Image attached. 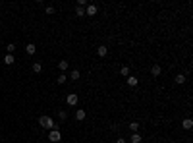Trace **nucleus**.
<instances>
[{"label":"nucleus","instance_id":"5","mask_svg":"<svg viewBox=\"0 0 193 143\" xmlns=\"http://www.w3.org/2000/svg\"><path fill=\"white\" fill-rule=\"evenodd\" d=\"M160 72H162V68H160L158 64H153V66H151V75L158 78V75H160Z\"/></svg>","mask_w":193,"mask_h":143},{"label":"nucleus","instance_id":"21","mask_svg":"<svg viewBox=\"0 0 193 143\" xmlns=\"http://www.w3.org/2000/svg\"><path fill=\"white\" fill-rule=\"evenodd\" d=\"M6 48H8V54H12V52L16 51V45H14V43H10V45L6 46Z\"/></svg>","mask_w":193,"mask_h":143},{"label":"nucleus","instance_id":"12","mask_svg":"<svg viewBox=\"0 0 193 143\" xmlns=\"http://www.w3.org/2000/svg\"><path fill=\"white\" fill-rule=\"evenodd\" d=\"M70 78H72V79L75 81V79H79V78H81V72H79V70H72V74H70Z\"/></svg>","mask_w":193,"mask_h":143},{"label":"nucleus","instance_id":"22","mask_svg":"<svg viewBox=\"0 0 193 143\" xmlns=\"http://www.w3.org/2000/svg\"><path fill=\"white\" fill-rule=\"evenodd\" d=\"M58 116H60V120H66V118H68V112H66V110H60Z\"/></svg>","mask_w":193,"mask_h":143},{"label":"nucleus","instance_id":"19","mask_svg":"<svg viewBox=\"0 0 193 143\" xmlns=\"http://www.w3.org/2000/svg\"><path fill=\"white\" fill-rule=\"evenodd\" d=\"M129 129H131V134H135V132L139 129V124L137 122H131V124H129Z\"/></svg>","mask_w":193,"mask_h":143},{"label":"nucleus","instance_id":"6","mask_svg":"<svg viewBox=\"0 0 193 143\" xmlns=\"http://www.w3.org/2000/svg\"><path fill=\"white\" fill-rule=\"evenodd\" d=\"M137 83H139V79L135 78V75H128V85H129V87H135Z\"/></svg>","mask_w":193,"mask_h":143},{"label":"nucleus","instance_id":"1","mask_svg":"<svg viewBox=\"0 0 193 143\" xmlns=\"http://www.w3.org/2000/svg\"><path fill=\"white\" fill-rule=\"evenodd\" d=\"M39 124H41L43 129H56V124H54V120H52L50 116H41V118H39Z\"/></svg>","mask_w":193,"mask_h":143},{"label":"nucleus","instance_id":"11","mask_svg":"<svg viewBox=\"0 0 193 143\" xmlns=\"http://www.w3.org/2000/svg\"><path fill=\"white\" fill-rule=\"evenodd\" d=\"M25 51H27V54H35V51H37V46L33 45V43H29V45L25 46Z\"/></svg>","mask_w":193,"mask_h":143},{"label":"nucleus","instance_id":"16","mask_svg":"<svg viewBox=\"0 0 193 143\" xmlns=\"http://www.w3.org/2000/svg\"><path fill=\"white\" fill-rule=\"evenodd\" d=\"M120 75H124V78L129 75V68H128V66H122V68H120Z\"/></svg>","mask_w":193,"mask_h":143},{"label":"nucleus","instance_id":"4","mask_svg":"<svg viewBox=\"0 0 193 143\" xmlns=\"http://www.w3.org/2000/svg\"><path fill=\"white\" fill-rule=\"evenodd\" d=\"M85 16H97V6L95 4H87L85 6Z\"/></svg>","mask_w":193,"mask_h":143},{"label":"nucleus","instance_id":"23","mask_svg":"<svg viewBox=\"0 0 193 143\" xmlns=\"http://www.w3.org/2000/svg\"><path fill=\"white\" fill-rule=\"evenodd\" d=\"M46 14H48V16L54 14V8H52V6H46Z\"/></svg>","mask_w":193,"mask_h":143},{"label":"nucleus","instance_id":"17","mask_svg":"<svg viewBox=\"0 0 193 143\" xmlns=\"http://www.w3.org/2000/svg\"><path fill=\"white\" fill-rule=\"evenodd\" d=\"M68 66H70V64H68L66 60H60V62H58V68L62 70V72H66V70H68Z\"/></svg>","mask_w":193,"mask_h":143},{"label":"nucleus","instance_id":"2","mask_svg":"<svg viewBox=\"0 0 193 143\" xmlns=\"http://www.w3.org/2000/svg\"><path fill=\"white\" fill-rule=\"evenodd\" d=\"M48 139H50L52 143H58L60 139H62V134H60V129H50V134H48Z\"/></svg>","mask_w":193,"mask_h":143},{"label":"nucleus","instance_id":"9","mask_svg":"<svg viewBox=\"0 0 193 143\" xmlns=\"http://www.w3.org/2000/svg\"><path fill=\"white\" fill-rule=\"evenodd\" d=\"M182 126H184V129H191L193 128V120L191 118H185V120L182 122Z\"/></svg>","mask_w":193,"mask_h":143},{"label":"nucleus","instance_id":"15","mask_svg":"<svg viewBox=\"0 0 193 143\" xmlns=\"http://www.w3.org/2000/svg\"><path fill=\"white\" fill-rule=\"evenodd\" d=\"M33 72H35V74H41V72H43V64L35 62V64H33Z\"/></svg>","mask_w":193,"mask_h":143},{"label":"nucleus","instance_id":"24","mask_svg":"<svg viewBox=\"0 0 193 143\" xmlns=\"http://www.w3.org/2000/svg\"><path fill=\"white\" fill-rule=\"evenodd\" d=\"M116 143H126V139L124 137H118V139H116Z\"/></svg>","mask_w":193,"mask_h":143},{"label":"nucleus","instance_id":"13","mask_svg":"<svg viewBox=\"0 0 193 143\" xmlns=\"http://www.w3.org/2000/svg\"><path fill=\"white\" fill-rule=\"evenodd\" d=\"M85 116H87V114H85V110H81V108H79V110L75 112V118H77L79 122H81V120H85Z\"/></svg>","mask_w":193,"mask_h":143},{"label":"nucleus","instance_id":"8","mask_svg":"<svg viewBox=\"0 0 193 143\" xmlns=\"http://www.w3.org/2000/svg\"><path fill=\"white\" fill-rule=\"evenodd\" d=\"M97 54H99V56H106V54H108V46H104V45L99 46V48H97Z\"/></svg>","mask_w":193,"mask_h":143},{"label":"nucleus","instance_id":"18","mask_svg":"<svg viewBox=\"0 0 193 143\" xmlns=\"http://www.w3.org/2000/svg\"><path fill=\"white\" fill-rule=\"evenodd\" d=\"M176 83H180V85H182V83H185V75H184V74H178V75H176Z\"/></svg>","mask_w":193,"mask_h":143},{"label":"nucleus","instance_id":"7","mask_svg":"<svg viewBox=\"0 0 193 143\" xmlns=\"http://www.w3.org/2000/svg\"><path fill=\"white\" fill-rule=\"evenodd\" d=\"M129 141H131V143H141V141H143V137H141V135L137 134V132H135V134H131V137H129Z\"/></svg>","mask_w":193,"mask_h":143},{"label":"nucleus","instance_id":"10","mask_svg":"<svg viewBox=\"0 0 193 143\" xmlns=\"http://www.w3.org/2000/svg\"><path fill=\"white\" fill-rule=\"evenodd\" d=\"M14 54H6L4 56V64H8V66H12V64H14Z\"/></svg>","mask_w":193,"mask_h":143},{"label":"nucleus","instance_id":"20","mask_svg":"<svg viewBox=\"0 0 193 143\" xmlns=\"http://www.w3.org/2000/svg\"><path fill=\"white\" fill-rule=\"evenodd\" d=\"M66 79H68V75H66V74H60V75H58V83H60V85H62V83H66Z\"/></svg>","mask_w":193,"mask_h":143},{"label":"nucleus","instance_id":"3","mask_svg":"<svg viewBox=\"0 0 193 143\" xmlns=\"http://www.w3.org/2000/svg\"><path fill=\"white\" fill-rule=\"evenodd\" d=\"M77 101H79V97L75 95V93H70L68 97H66V102H68L70 106H75V105H77Z\"/></svg>","mask_w":193,"mask_h":143},{"label":"nucleus","instance_id":"14","mask_svg":"<svg viewBox=\"0 0 193 143\" xmlns=\"http://www.w3.org/2000/svg\"><path fill=\"white\" fill-rule=\"evenodd\" d=\"M75 16H77V18H83V16H85V8H83V6H77V8H75Z\"/></svg>","mask_w":193,"mask_h":143}]
</instances>
